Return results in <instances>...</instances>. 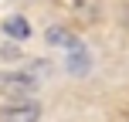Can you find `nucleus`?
I'll use <instances>...</instances> for the list:
<instances>
[{
    "label": "nucleus",
    "mask_w": 129,
    "mask_h": 122,
    "mask_svg": "<svg viewBox=\"0 0 129 122\" xmlns=\"http://www.w3.org/2000/svg\"><path fill=\"white\" fill-rule=\"evenodd\" d=\"M34 85H41L31 71H0V92H4L10 102L17 98H27L34 92Z\"/></svg>",
    "instance_id": "f257e3e1"
},
{
    "label": "nucleus",
    "mask_w": 129,
    "mask_h": 122,
    "mask_svg": "<svg viewBox=\"0 0 129 122\" xmlns=\"http://www.w3.org/2000/svg\"><path fill=\"white\" fill-rule=\"evenodd\" d=\"M38 119H41V105L31 98H17L0 109V122H38Z\"/></svg>",
    "instance_id": "f03ea898"
},
{
    "label": "nucleus",
    "mask_w": 129,
    "mask_h": 122,
    "mask_svg": "<svg viewBox=\"0 0 129 122\" xmlns=\"http://www.w3.org/2000/svg\"><path fill=\"white\" fill-rule=\"evenodd\" d=\"M48 44H54V48H78V37L68 31V27H61V24H51L48 27Z\"/></svg>",
    "instance_id": "7ed1b4c3"
},
{
    "label": "nucleus",
    "mask_w": 129,
    "mask_h": 122,
    "mask_svg": "<svg viewBox=\"0 0 129 122\" xmlns=\"http://www.w3.org/2000/svg\"><path fill=\"white\" fill-rule=\"evenodd\" d=\"M4 34H7V37H14V41L31 37V24H27V17H20V14L7 17V20H4Z\"/></svg>",
    "instance_id": "20e7f679"
},
{
    "label": "nucleus",
    "mask_w": 129,
    "mask_h": 122,
    "mask_svg": "<svg viewBox=\"0 0 129 122\" xmlns=\"http://www.w3.org/2000/svg\"><path fill=\"white\" fill-rule=\"evenodd\" d=\"M0 58H4V61H20L24 51H20L17 44H4V48H0Z\"/></svg>",
    "instance_id": "39448f33"
},
{
    "label": "nucleus",
    "mask_w": 129,
    "mask_h": 122,
    "mask_svg": "<svg viewBox=\"0 0 129 122\" xmlns=\"http://www.w3.org/2000/svg\"><path fill=\"white\" fill-rule=\"evenodd\" d=\"M126 122H129V109H126Z\"/></svg>",
    "instance_id": "423d86ee"
}]
</instances>
